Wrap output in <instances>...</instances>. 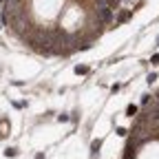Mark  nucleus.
I'll list each match as a JSON object with an SVG mask.
<instances>
[{
    "instance_id": "f257e3e1",
    "label": "nucleus",
    "mask_w": 159,
    "mask_h": 159,
    "mask_svg": "<svg viewBox=\"0 0 159 159\" xmlns=\"http://www.w3.org/2000/svg\"><path fill=\"white\" fill-rule=\"evenodd\" d=\"M99 20H102V22H110V20H113V9L102 5L99 7Z\"/></svg>"
},
{
    "instance_id": "f03ea898",
    "label": "nucleus",
    "mask_w": 159,
    "mask_h": 159,
    "mask_svg": "<svg viewBox=\"0 0 159 159\" xmlns=\"http://www.w3.org/2000/svg\"><path fill=\"white\" fill-rule=\"evenodd\" d=\"M75 73H77V75H84V73H89V66H84V64H77V66H75Z\"/></svg>"
},
{
    "instance_id": "7ed1b4c3",
    "label": "nucleus",
    "mask_w": 159,
    "mask_h": 159,
    "mask_svg": "<svg viewBox=\"0 0 159 159\" xmlns=\"http://www.w3.org/2000/svg\"><path fill=\"white\" fill-rule=\"evenodd\" d=\"M91 148H93V153H99V148H102V139H95Z\"/></svg>"
},
{
    "instance_id": "20e7f679",
    "label": "nucleus",
    "mask_w": 159,
    "mask_h": 159,
    "mask_svg": "<svg viewBox=\"0 0 159 159\" xmlns=\"http://www.w3.org/2000/svg\"><path fill=\"white\" fill-rule=\"evenodd\" d=\"M135 113H137V106H135V104H130L128 108H126V115H128V117H133Z\"/></svg>"
},
{
    "instance_id": "39448f33",
    "label": "nucleus",
    "mask_w": 159,
    "mask_h": 159,
    "mask_svg": "<svg viewBox=\"0 0 159 159\" xmlns=\"http://www.w3.org/2000/svg\"><path fill=\"white\" fill-rule=\"evenodd\" d=\"M15 153H18L15 148H7L5 150V157H15Z\"/></svg>"
},
{
    "instance_id": "423d86ee",
    "label": "nucleus",
    "mask_w": 159,
    "mask_h": 159,
    "mask_svg": "<svg viewBox=\"0 0 159 159\" xmlns=\"http://www.w3.org/2000/svg\"><path fill=\"white\" fill-rule=\"evenodd\" d=\"M117 135H119V137H126V135H128V130H126V128H122V126H119V128H117Z\"/></svg>"
},
{
    "instance_id": "0eeeda50",
    "label": "nucleus",
    "mask_w": 159,
    "mask_h": 159,
    "mask_svg": "<svg viewBox=\"0 0 159 159\" xmlns=\"http://www.w3.org/2000/svg\"><path fill=\"white\" fill-rule=\"evenodd\" d=\"M130 18V13H128V11H126V13H122V15H119V22H126V20H128Z\"/></svg>"
},
{
    "instance_id": "6e6552de",
    "label": "nucleus",
    "mask_w": 159,
    "mask_h": 159,
    "mask_svg": "<svg viewBox=\"0 0 159 159\" xmlns=\"http://www.w3.org/2000/svg\"><path fill=\"white\" fill-rule=\"evenodd\" d=\"M150 62H153V64H159V53H155L153 58H150Z\"/></svg>"
},
{
    "instance_id": "1a4fd4ad",
    "label": "nucleus",
    "mask_w": 159,
    "mask_h": 159,
    "mask_svg": "<svg viewBox=\"0 0 159 159\" xmlns=\"http://www.w3.org/2000/svg\"><path fill=\"white\" fill-rule=\"evenodd\" d=\"M35 159H44V153H38V155H35Z\"/></svg>"
},
{
    "instance_id": "9d476101",
    "label": "nucleus",
    "mask_w": 159,
    "mask_h": 159,
    "mask_svg": "<svg viewBox=\"0 0 159 159\" xmlns=\"http://www.w3.org/2000/svg\"><path fill=\"white\" fill-rule=\"evenodd\" d=\"M157 44H159V38H157Z\"/></svg>"
}]
</instances>
